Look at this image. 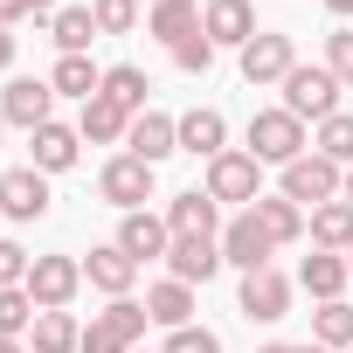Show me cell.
Returning <instances> with one entry per match:
<instances>
[{"instance_id":"obj_10","label":"cell","mask_w":353,"mask_h":353,"mask_svg":"<svg viewBox=\"0 0 353 353\" xmlns=\"http://www.w3.org/2000/svg\"><path fill=\"white\" fill-rule=\"evenodd\" d=\"M201 35L215 42V49H250L263 28H256V8H250V0H208V8H201Z\"/></svg>"},{"instance_id":"obj_8","label":"cell","mask_w":353,"mask_h":353,"mask_svg":"<svg viewBox=\"0 0 353 353\" xmlns=\"http://www.w3.org/2000/svg\"><path fill=\"white\" fill-rule=\"evenodd\" d=\"M77 291H83V256H35L28 263V298L42 312H70Z\"/></svg>"},{"instance_id":"obj_32","label":"cell","mask_w":353,"mask_h":353,"mask_svg":"<svg viewBox=\"0 0 353 353\" xmlns=\"http://www.w3.org/2000/svg\"><path fill=\"white\" fill-rule=\"evenodd\" d=\"M312 145H319L332 166H353V111H332V118L312 132Z\"/></svg>"},{"instance_id":"obj_21","label":"cell","mask_w":353,"mask_h":353,"mask_svg":"<svg viewBox=\"0 0 353 353\" xmlns=\"http://www.w3.org/2000/svg\"><path fill=\"white\" fill-rule=\"evenodd\" d=\"M346 277H353V263H346V256H332V250H312V256L298 263V291H312L319 305L346 298Z\"/></svg>"},{"instance_id":"obj_23","label":"cell","mask_w":353,"mask_h":353,"mask_svg":"<svg viewBox=\"0 0 353 353\" xmlns=\"http://www.w3.org/2000/svg\"><path fill=\"white\" fill-rule=\"evenodd\" d=\"M77 132H83L90 145H125V132H132V111H125V104H111V97L97 90V97L83 104V118H77Z\"/></svg>"},{"instance_id":"obj_35","label":"cell","mask_w":353,"mask_h":353,"mask_svg":"<svg viewBox=\"0 0 353 353\" xmlns=\"http://www.w3.org/2000/svg\"><path fill=\"white\" fill-rule=\"evenodd\" d=\"M173 63H181L188 77H208V70H215V42H208V35L194 28L188 42H173Z\"/></svg>"},{"instance_id":"obj_1","label":"cell","mask_w":353,"mask_h":353,"mask_svg":"<svg viewBox=\"0 0 353 353\" xmlns=\"http://www.w3.org/2000/svg\"><path fill=\"white\" fill-rule=\"evenodd\" d=\"M339 188H346V166H332L325 152H305V159L277 166V194H284V201H298L305 215H312V208H325V201H339Z\"/></svg>"},{"instance_id":"obj_19","label":"cell","mask_w":353,"mask_h":353,"mask_svg":"<svg viewBox=\"0 0 353 353\" xmlns=\"http://www.w3.org/2000/svg\"><path fill=\"white\" fill-rule=\"evenodd\" d=\"M166 270L181 277V284H208V277L222 270V243H215V236H173Z\"/></svg>"},{"instance_id":"obj_47","label":"cell","mask_w":353,"mask_h":353,"mask_svg":"<svg viewBox=\"0 0 353 353\" xmlns=\"http://www.w3.org/2000/svg\"><path fill=\"white\" fill-rule=\"evenodd\" d=\"M0 125H8V118H0Z\"/></svg>"},{"instance_id":"obj_38","label":"cell","mask_w":353,"mask_h":353,"mask_svg":"<svg viewBox=\"0 0 353 353\" xmlns=\"http://www.w3.org/2000/svg\"><path fill=\"white\" fill-rule=\"evenodd\" d=\"M28 263H35V256H28L21 243H8V236H0V291H14V284H28Z\"/></svg>"},{"instance_id":"obj_13","label":"cell","mask_w":353,"mask_h":353,"mask_svg":"<svg viewBox=\"0 0 353 353\" xmlns=\"http://www.w3.org/2000/svg\"><path fill=\"white\" fill-rule=\"evenodd\" d=\"M215 243H222V263H236L243 277H250V270H263V263L277 256V243L263 236V222H256L250 208H243V215H236V222H229V229H222Z\"/></svg>"},{"instance_id":"obj_44","label":"cell","mask_w":353,"mask_h":353,"mask_svg":"<svg viewBox=\"0 0 353 353\" xmlns=\"http://www.w3.org/2000/svg\"><path fill=\"white\" fill-rule=\"evenodd\" d=\"M291 353H325V346H319V339H305V346H291Z\"/></svg>"},{"instance_id":"obj_26","label":"cell","mask_w":353,"mask_h":353,"mask_svg":"<svg viewBox=\"0 0 353 353\" xmlns=\"http://www.w3.org/2000/svg\"><path fill=\"white\" fill-rule=\"evenodd\" d=\"M49 42H56L63 56H90V42H97V14H90V8H56V14H49Z\"/></svg>"},{"instance_id":"obj_36","label":"cell","mask_w":353,"mask_h":353,"mask_svg":"<svg viewBox=\"0 0 353 353\" xmlns=\"http://www.w3.org/2000/svg\"><path fill=\"white\" fill-rule=\"evenodd\" d=\"M325 70L339 77V90H353V28H332L325 35Z\"/></svg>"},{"instance_id":"obj_30","label":"cell","mask_w":353,"mask_h":353,"mask_svg":"<svg viewBox=\"0 0 353 353\" xmlns=\"http://www.w3.org/2000/svg\"><path fill=\"white\" fill-rule=\"evenodd\" d=\"M145 90H152V77H145L139 63H118V70H104V97H111V104H125L132 118H139V111H152V104H145Z\"/></svg>"},{"instance_id":"obj_39","label":"cell","mask_w":353,"mask_h":353,"mask_svg":"<svg viewBox=\"0 0 353 353\" xmlns=\"http://www.w3.org/2000/svg\"><path fill=\"white\" fill-rule=\"evenodd\" d=\"M21 14H56V0H0V28H14Z\"/></svg>"},{"instance_id":"obj_16","label":"cell","mask_w":353,"mask_h":353,"mask_svg":"<svg viewBox=\"0 0 353 353\" xmlns=\"http://www.w3.org/2000/svg\"><path fill=\"white\" fill-rule=\"evenodd\" d=\"M77 152H83V132L77 125H42V132H28V166L35 173H70L77 166Z\"/></svg>"},{"instance_id":"obj_31","label":"cell","mask_w":353,"mask_h":353,"mask_svg":"<svg viewBox=\"0 0 353 353\" xmlns=\"http://www.w3.org/2000/svg\"><path fill=\"white\" fill-rule=\"evenodd\" d=\"M312 339H319L325 353H346V346H353V305H346V298L319 305V312H312Z\"/></svg>"},{"instance_id":"obj_48","label":"cell","mask_w":353,"mask_h":353,"mask_svg":"<svg viewBox=\"0 0 353 353\" xmlns=\"http://www.w3.org/2000/svg\"><path fill=\"white\" fill-rule=\"evenodd\" d=\"M346 353H353V346H346Z\"/></svg>"},{"instance_id":"obj_33","label":"cell","mask_w":353,"mask_h":353,"mask_svg":"<svg viewBox=\"0 0 353 353\" xmlns=\"http://www.w3.org/2000/svg\"><path fill=\"white\" fill-rule=\"evenodd\" d=\"M35 298H28V284H14V291H0V332L8 339H28V325H35Z\"/></svg>"},{"instance_id":"obj_25","label":"cell","mask_w":353,"mask_h":353,"mask_svg":"<svg viewBox=\"0 0 353 353\" xmlns=\"http://www.w3.org/2000/svg\"><path fill=\"white\" fill-rule=\"evenodd\" d=\"M145 28L173 49V42H188L194 28H201V0H152V14H145Z\"/></svg>"},{"instance_id":"obj_6","label":"cell","mask_w":353,"mask_h":353,"mask_svg":"<svg viewBox=\"0 0 353 353\" xmlns=\"http://www.w3.org/2000/svg\"><path fill=\"white\" fill-rule=\"evenodd\" d=\"M291 277L277 270V263H263V270H250L243 277V291H236V305H243V319L250 325H277V319H291Z\"/></svg>"},{"instance_id":"obj_20","label":"cell","mask_w":353,"mask_h":353,"mask_svg":"<svg viewBox=\"0 0 353 353\" xmlns=\"http://www.w3.org/2000/svg\"><path fill=\"white\" fill-rule=\"evenodd\" d=\"M181 152H194V159H215V152H229V118H222L215 104H194V111H181Z\"/></svg>"},{"instance_id":"obj_49","label":"cell","mask_w":353,"mask_h":353,"mask_svg":"<svg viewBox=\"0 0 353 353\" xmlns=\"http://www.w3.org/2000/svg\"><path fill=\"white\" fill-rule=\"evenodd\" d=\"M132 353H139V346H132Z\"/></svg>"},{"instance_id":"obj_5","label":"cell","mask_w":353,"mask_h":353,"mask_svg":"<svg viewBox=\"0 0 353 353\" xmlns=\"http://www.w3.org/2000/svg\"><path fill=\"white\" fill-rule=\"evenodd\" d=\"M250 152H256V166H291V159H305V125L284 104H270L250 118Z\"/></svg>"},{"instance_id":"obj_9","label":"cell","mask_w":353,"mask_h":353,"mask_svg":"<svg viewBox=\"0 0 353 353\" xmlns=\"http://www.w3.org/2000/svg\"><path fill=\"white\" fill-rule=\"evenodd\" d=\"M0 118L21 125V132H42L56 118V83L49 77H14L8 90H0Z\"/></svg>"},{"instance_id":"obj_42","label":"cell","mask_w":353,"mask_h":353,"mask_svg":"<svg viewBox=\"0 0 353 353\" xmlns=\"http://www.w3.org/2000/svg\"><path fill=\"white\" fill-rule=\"evenodd\" d=\"M325 8H332V14H339V21H346V14H353V0H325Z\"/></svg>"},{"instance_id":"obj_2","label":"cell","mask_w":353,"mask_h":353,"mask_svg":"<svg viewBox=\"0 0 353 353\" xmlns=\"http://www.w3.org/2000/svg\"><path fill=\"white\" fill-rule=\"evenodd\" d=\"M145 325H152V319H145V298H111V305L83 325V346H77V353H132V346L145 339Z\"/></svg>"},{"instance_id":"obj_34","label":"cell","mask_w":353,"mask_h":353,"mask_svg":"<svg viewBox=\"0 0 353 353\" xmlns=\"http://www.w3.org/2000/svg\"><path fill=\"white\" fill-rule=\"evenodd\" d=\"M97 14V35H132L139 28V0H90Z\"/></svg>"},{"instance_id":"obj_46","label":"cell","mask_w":353,"mask_h":353,"mask_svg":"<svg viewBox=\"0 0 353 353\" xmlns=\"http://www.w3.org/2000/svg\"><path fill=\"white\" fill-rule=\"evenodd\" d=\"M346 263H353V250H346Z\"/></svg>"},{"instance_id":"obj_45","label":"cell","mask_w":353,"mask_h":353,"mask_svg":"<svg viewBox=\"0 0 353 353\" xmlns=\"http://www.w3.org/2000/svg\"><path fill=\"white\" fill-rule=\"evenodd\" d=\"M256 353H291V346H256Z\"/></svg>"},{"instance_id":"obj_43","label":"cell","mask_w":353,"mask_h":353,"mask_svg":"<svg viewBox=\"0 0 353 353\" xmlns=\"http://www.w3.org/2000/svg\"><path fill=\"white\" fill-rule=\"evenodd\" d=\"M339 201H353V166H346V188H339Z\"/></svg>"},{"instance_id":"obj_15","label":"cell","mask_w":353,"mask_h":353,"mask_svg":"<svg viewBox=\"0 0 353 353\" xmlns=\"http://www.w3.org/2000/svg\"><path fill=\"white\" fill-rule=\"evenodd\" d=\"M118 250L132 256V263H166V250H173V229H166V215H152V208H132L125 222H118Z\"/></svg>"},{"instance_id":"obj_3","label":"cell","mask_w":353,"mask_h":353,"mask_svg":"<svg viewBox=\"0 0 353 353\" xmlns=\"http://www.w3.org/2000/svg\"><path fill=\"white\" fill-rule=\"evenodd\" d=\"M201 188H208L222 208H256V201H263V166H256L250 145H243V152L229 145V152L208 159V181H201Z\"/></svg>"},{"instance_id":"obj_17","label":"cell","mask_w":353,"mask_h":353,"mask_svg":"<svg viewBox=\"0 0 353 353\" xmlns=\"http://www.w3.org/2000/svg\"><path fill=\"white\" fill-rule=\"evenodd\" d=\"M83 284H90V291H104V298H132V284H139V263H132L118 243H97V250L83 256Z\"/></svg>"},{"instance_id":"obj_4","label":"cell","mask_w":353,"mask_h":353,"mask_svg":"<svg viewBox=\"0 0 353 353\" xmlns=\"http://www.w3.org/2000/svg\"><path fill=\"white\" fill-rule=\"evenodd\" d=\"M277 90H284V111H291L298 125H305V118H312V125H325V118L339 111V77H332L325 63H298Z\"/></svg>"},{"instance_id":"obj_7","label":"cell","mask_w":353,"mask_h":353,"mask_svg":"<svg viewBox=\"0 0 353 353\" xmlns=\"http://www.w3.org/2000/svg\"><path fill=\"white\" fill-rule=\"evenodd\" d=\"M152 173H159V166H145V159H132V152H111L104 173H97V194H104L118 215H132V208L152 201Z\"/></svg>"},{"instance_id":"obj_37","label":"cell","mask_w":353,"mask_h":353,"mask_svg":"<svg viewBox=\"0 0 353 353\" xmlns=\"http://www.w3.org/2000/svg\"><path fill=\"white\" fill-rule=\"evenodd\" d=\"M159 353H222V339H215L208 325H181V332H166Z\"/></svg>"},{"instance_id":"obj_12","label":"cell","mask_w":353,"mask_h":353,"mask_svg":"<svg viewBox=\"0 0 353 353\" xmlns=\"http://www.w3.org/2000/svg\"><path fill=\"white\" fill-rule=\"evenodd\" d=\"M236 63H243V83L263 90V83H284V77L298 70V42H291V35H256Z\"/></svg>"},{"instance_id":"obj_22","label":"cell","mask_w":353,"mask_h":353,"mask_svg":"<svg viewBox=\"0 0 353 353\" xmlns=\"http://www.w3.org/2000/svg\"><path fill=\"white\" fill-rule=\"evenodd\" d=\"M145 319H152V325H166V332L194 325V284H181V277L152 284V291H145Z\"/></svg>"},{"instance_id":"obj_27","label":"cell","mask_w":353,"mask_h":353,"mask_svg":"<svg viewBox=\"0 0 353 353\" xmlns=\"http://www.w3.org/2000/svg\"><path fill=\"white\" fill-rule=\"evenodd\" d=\"M49 83H56V97H77V104H90V97L104 90V70H97L90 56H56Z\"/></svg>"},{"instance_id":"obj_41","label":"cell","mask_w":353,"mask_h":353,"mask_svg":"<svg viewBox=\"0 0 353 353\" xmlns=\"http://www.w3.org/2000/svg\"><path fill=\"white\" fill-rule=\"evenodd\" d=\"M0 353H28V339H8V332H0Z\"/></svg>"},{"instance_id":"obj_11","label":"cell","mask_w":353,"mask_h":353,"mask_svg":"<svg viewBox=\"0 0 353 353\" xmlns=\"http://www.w3.org/2000/svg\"><path fill=\"white\" fill-rule=\"evenodd\" d=\"M0 215L8 222H42L49 215V173H35V166L0 173Z\"/></svg>"},{"instance_id":"obj_18","label":"cell","mask_w":353,"mask_h":353,"mask_svg":"<svg viewBox=\"0 0 353 353\" xmlns=\"http://www.w3.org/2000/svg\"><path fill=\"white\" fill-rule=\"evenodd\" d=\"M166 229H173V236H222V201H215L208 188L173 194V201H166Z\"/></svg>"},{"instance_id":"obj_14","label":"cell","mask_w":353,"mask_h":353,"mask_svg":"<svg viewBox=\"0 0 353 353\" xmlns=\"http://www.w3.org/2000/svg\"><path fill=\"white\" fill-rule=\"evenodd\" d=\"M125 152H132V159H145V166L173 159V152H181V118H166V111H139V118H132V132H125Z\"/></svg>"},{"instance_id":"obj_28","label":"cell","mask_w":353,"mask_h":353,"mask_svg":"<svg viewBox=\"0 0 353 353\" xmlns=\"http://www.w3.org/2000/svg\"><path fill=\"white\" fill-rule=\"evenodd\" d=\"M250 215L263 222V236H270L277 250H284V243H298V236H305V222H312V215H305L298 201H284V194H263V201H256Z\"/></svg>"},{"instance_id":"obj_40","label":"cell","mask_w":353,"mask_h":353,"mask_svg":"<svg viewBox=\"0 0 353 353\" xmlns=\"http://www.w3.org/2000/svg\"><path fill=\"white\" fill-rule=\"evenodd\" d=\"M8 70H14V35L0 28V77H8Z\"/></svg>"},{"instance_id":"obj_24","label":"cell","mask_w":353,"mask_h":353,"mask_svg":"<svg viewBox=\"0 0 353 353\" xmlns=\"http://www.w3.org/2000/svg\"><path fill=\"white\" fill-rule=\"evenodd\" d=\"M312 250H332V256H346L353 250V201H325V208H312Z\"/></svg>"},{"instance_id":"obj_29","label":"cell","mask_w":353,"mask_h":353,"mask_svg":"<svg viewBox=\"0 0 353 353\" xmlns=\"http://www.w3.org/2000/svg\"><path fill=\"white\" fill-rule=\"evenodd\" d=\"M83 346V325L70 319V312H35V325H28V353H77Z\"/></svg>"}]
</instances>
